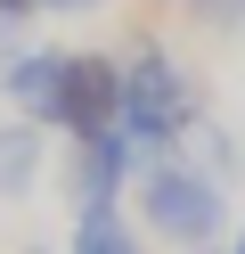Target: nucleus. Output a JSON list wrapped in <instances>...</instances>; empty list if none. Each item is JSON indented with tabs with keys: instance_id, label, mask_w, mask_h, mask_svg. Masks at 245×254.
Here are the masks:
<instances>
[{
	"instance_id": "nucleus-1",
	"label": "nucleus",
	"mask_w": 245,
	"mask_h": 254,
	"mask_svg": "<svg viewBox=\"0 0 245 254\" xmlns=\"http://www.w3.org/2000/svg\"><path fill=\"white\" fill-rule=\"evenodd\" d=\"M204 115H212V99H204V82H196V66L163 33H131L123 41V131H131V148H139V164L180 156Z\"/></svg>"
},
{
	"instance_id": "nucleus-2",
	"label": "nucleus",
	"mask_w": 245,
	"mask_h": 254,
	"mask_svg": "<svg viewBox=\"0 0 245 254\" xmlns=\"http://www.w3.org/2000/svg\"><path fill=\"white\" fill-rule=\"evenodd\" d=\"M131 213H139L147 246H172V254L221 246V238L237 230L229 189L212 181L188 148H180V156H155V164H139V181H131Z\"/></svg>"
},
{
	"instance_id": "nucleus-3",
	"label": "nucleus",
	"mask_w": 245,
	"mask_h": 254,
	"mask_svg": "<svg viewBox=\"0 0 245 254\" xmlns=\"http://www.w3.org/2000/svg\"><path fill=\"white\" fill-rule=\"evenodd\" d=\"M131 181H139L131 131L57 139V189H65V205H131Z\"/></svg>"
},
{
	"instance_id": "nucleus-4",
	"label": "nucleus",
	"mask_w": 245,
	"mask_h": 254,
	"mask_svg": "<svg viewBox=\"0 0 245 254\" xmlns=\"http://www.w3.org/2000/svg\"><path fill=\"white\" fill-rule=\"evenodd\" d=\"M65 66H74L65 41H16L0 58V107L25 115V123H41L57 139V123H65Z\"/></svg>"
},
{
	"instance_id": "nucleus-5",
	"label": "nucleus",
	"mask_w": 245,
	"mask_h": 254,
	"mask_svg": "<svg viewBox=\"0 0 245 254\" xmlns=\"http://www.w3.org/2000/svg\"><path fill=\"white\" fill-rule=\"evenodd\" d=\"M90 131H123V50H74V66H65L57 139H90Z\"/></svg>"
},
{
	"instance_id": "nucleus-6",
	"label": "nucleus",
	"mask_w": 245,
	"mask_h": 254,
	"mask_svg": "<svg viewBox=\"0 0 245 254\" xmlns=\"http://www.w3.org/2000/svg\"><path fill=\"white\" fill-rule=\"evenodd\" d=\"M49 164H57V156H49V131H41V123H25V115H0V205L33 197Z\"/></svg>"
},
{
	"instance_id": "nucleus-7",
	"label": "nucleus",
	"mask_w": 245,
	"mask_h": 254,
	"mask_svg": "<svg viewBox=\"0 0 245 254\" xmlns=\"http://www.w3.org/2000/svg\"><path fill=\"white\" fill-rule=\"evenodd\" d=\"M74 213V230L57 238L65 254H147V230L131 205H65Z\"/></svg>"
},
{
	"instance_id": "nucleus-8",
	"label": "nucleus",
	"mask_w": 245,
	"mask_h": 254,
	"mask_svg": "<svg viewBox=\"0 0 245 254\" xmlns=\"http://www.w3.org/2000/svg\"><path fill=\"white\" fill-rule=\"evenodd\" d=\"M188 156H196V164H204V172H212L221 189H237V181H245V139L229 131L221 115H204V123L188 131Z\"/></svg>"
},
{
	"instance_id": "nucleus-9",
	"label": "nucleus",
	"mask_w": 245,
	"mask_h": 254,
	"mask_svg": "<svg viewBox=\"0 0 245 254\" xmlns=\"http://www.w3.org/2000/svg\"><path fill=\"white\" fill-rule=\"evenodd\" d=\"M172 8L196 33H245V0H172Z\"/></svg>"
},
{
	"instance_id": "nucleus-10",
	"label": "nucleus",
	"mask_w": 245,
	"mask_h": 254,
	"mask_svg": "<svg viewBox=\"0 0 245 254\" xmlns=\"http://www.w3.org/2000/svg\"><path fill=\"white\" fill-rule=\"evenodd\" d=\"M98 8H114V0H41V17H65V25H74V17H98Z\"/></svg>"
},
{
	"instance_id": "nucleus-11",
	"label": "nucleus",
	"mask_w": 245,
	"mask_h": 254,
	"mask_svg": "<svg viewBox=\"0 0 245 254\" xmlns=\"http://www.w3.org/2000/svg\"><path fill=\"white\" fill-rule=\"evenodd\" d=\"M0 8H8L16 25H33V17H41V0H0Z\"/></svg>"
},
{
	"instance_id": "nucleus-12",
	"label": "nucleus",
	"mask_w": 245,
	"mask_h": 254,
	"mask_svg": "<svg viewBox=\"0 0 245 254\" xmlns=\"http://www.w3.org/2000/svg\"><path fill=\"white\" fill-rule=\"evenodd\" d=\"M8 33H16V17H8V8H0V58H8V50H16V41H8Z\"/></svg>"
},
{
	"instance_id": "nucleus-13",
	"label": "nucleus",
	"mask_w": 245,
	"mask_h": 254,
	"mask_svg": "<svg viewBox=\"0 0 245 254\" xmlns=\"http://www.w3.org/2000/svg\"><path fill=\"white\" fill-rule=\"evenodd\" d=\"M16 254H65V246H57V238H33V246H16Z\"/></svg>"
},
{
	"instance_id": "nucleus-14",
	"label": "nucleus",
	"mask_w": 245,
	"mask_h": 254,
	"mask_svg": "<svg viewBox=\"0 0 245 254\" xmlns=\"http://www.w3.org/2000/svg\"><path fill=\"white\" fill-rule=\"evenodd\" d=\"M229 254H245V213H237V230H229Z\"/></svg>"
},
{
	"instance_id": "nucleus-15",
	"label": "nucleus",
	"mask_w": 245,
	"mask_h": 254,
	"mask_svg": "<svg viewBox=\"0 0 245 254\" xmlns=\"http://www.w3.org/2000/svg\"><path fill=\"white\" fill-rule=\"evenodd\" d=\"M196 254H229V238H221V246H196Z\"/></svg>"
}]
</instances>
